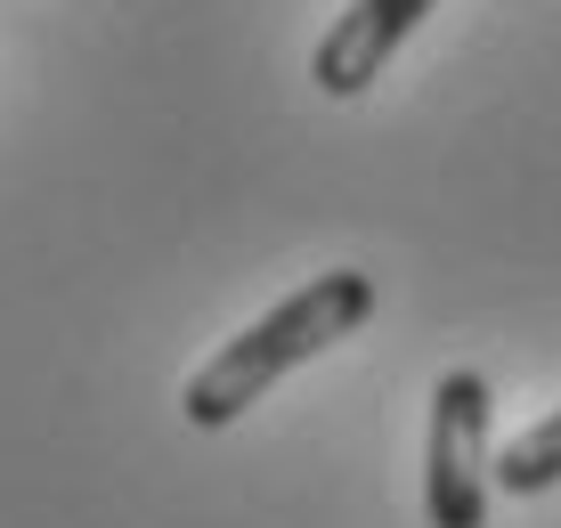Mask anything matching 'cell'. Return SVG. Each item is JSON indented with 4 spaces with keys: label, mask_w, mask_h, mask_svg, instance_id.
<instances>
[{
    "label": "cell",
    "mask_w": 561,
    "mask_h": 528,
    "mask_svg": "<svg viewBox=\"0 0 561 528\" xmlns=\"http://www.w3.org/2000/svg\"><path fill=\"white\" fill-rule=\"evenodd\" d=\"M432 9L439 0H351V9L325 25V42L309 49V82H318L325 97H358Z\"/></svg>",
    "instance_id": "cell-3"
},
{
    "label": "cell",
    "mask_w": 561,
    "mask_h": 528,
    "mask_svg": "<svg viewBox=\"0 0 561 528\" xmlns=\"http://www.w3.org/2000/svg\"><path fill=\"white\" fill-rule=\"evenodd\" d=\"M366 318H375V277H366V268H325V277H309L301 292H285L268 318H253L244 334H228L211 349L180 390V415L196 423V432H228L237 415H253V399H268L294 366H309L318 349H334L342 334H358Z\"/></svg>",
    "instance_id": "cell-1"
},
{
    "label": "cell",
    "mask_w": 561,
    "mask_h": 528,
    "mask_svg": "<svg viewBox=\"0 0 561 528\" xmlns=\"http://www.w3.org/2000/svg\"><path fill=\"white\" fill-rule=\"evenodd\" d=\"M489 375H472V366H448L432 382V432H423V520L432 528H489Z\"/></svg>",
    "instance_id": "cell-2"
},
{
    "label": "cell",
    "mask_w": 561,
    "mask_h": 528,
    "mask_svg": "<svg viewBox=\"0 0 561 528\" xmlns=\"http://www.w3.org/2000/svg\"><path fill=\"white\" fill-rule=\"evenodd\" d=\"M496 487H505V496H546V487H561V406L546 423H529V432L496 456Z\"/></svg>",
    "instance_id": "cell-4"
}]
</instances>
